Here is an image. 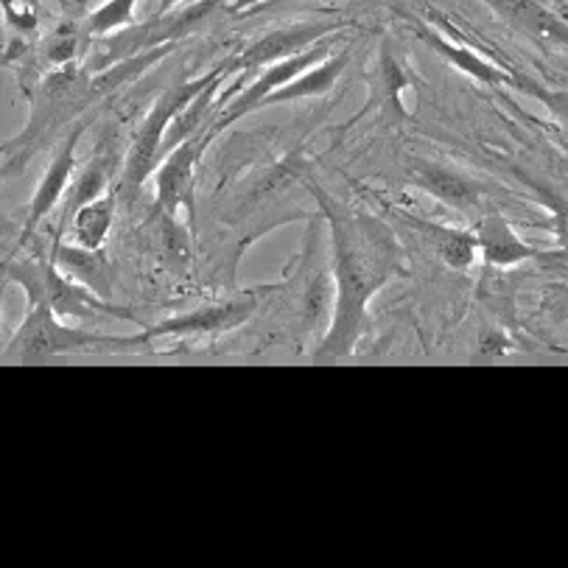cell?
I'll return each instance as SVG.
<instances>
[{
    "mask_svg": "<svg viewBox=\"0 0 568 568\" xmlns=\"http://www.w3.org/2000/svg\"><path fill=\"white\" fill-rule=\"evenodd\" d=\"M334 246V314L317 356H351L367 325L373 297L409 272L406 252L387 222L342 205L320 185H311Z\"/></svg>",
    "mask_w": 568,
    "mask_h": 568,
    "instance_id": "obj_1",
    "label": "cell"
},
{
    "mask_svg": "<svg viewBox=\"0 0 568 568\" xmlns=\"http://www.w3.org/2000/svg\"><path fill=\"white\" fill-rule=\"evenodd\" d=\"M90 104H95L93 95V73L82 71L77 62L57 71H48L40 82L37 93L31 95V115L26 130L7 143L3 158H7V176L26 169L31 158L45 146L51 138L65 132L73 118L82 115Z\"/></svg>",
    "mask_w": 568,
    "mask_h": 568,
    "instance_id": "obj_2",
    "label": "cell"
},
{
    "mask_svg": "<svg viewBox=\"0 0 568 568\" xmlns=\"http://www.w3.org/2000/svg\"><path fill=\"white\" fill-rule=\"evenodd\" d=\"M3 281L7 286H20L31 303L45 300L62 320H73V323H99V320H126L135 323V311L121 308L112 300H104L88 288L84 283L73 281L71 275L59 270L53 258L48 255L42 258H23V261H7L3 270Z\"/></svg>",
    "mask_w": 568,
    "mask_h": 568,
    "instance_id": "obj_3",
    "label": "cell"
},
{
    "mask_svg": "<svg viewBox=\"0 0 568 568\" xmlns=\"http://www.w3.org/2000/svg\"><path fill=\"white\" fill-rule=\"evenodd\" d=\"M222 68L205 73V77L185 79L180 84H171L169 90L158 95V101L152 104V110L143 115L141 126L135 130L130 143V152H126V160H123V187L130 194H138L143 185L154 176V171L160 169L165 158V132H169L171 121L185 110L196 95L205 88H211L219 79Z\"/></svg>",
    "mask_w": 568,
    "mask_h": 568,
    "instance_id": "obj_4",
    "label": "cell"
},
{
    "mask_svg": "<svg viewBox=\"0 0 568 568\" xmlns=\"http://www.w3.org/2000/svg\"><path fill=\"white\" fill-rule=\"evenodd\" d=\"M115 347H135V336H101L95 331L68 325L45 300L31 303L23 325L14 331L3 347V358H51L65 353L115 351Z\"/></svg>",
    "mask_w": 568,
    "mask_h": 568,
    "instance_id": "obj_5",
    "label": "cell"
},
{
    "mask_svg": "<svg viewBox=\"0 0 568 568\" xmlns=\"http://www.w3.org/2000/svg\"><path fill=\"white\" fill-rule=\"evenodd\" d=\"M233 7V0H194L187 7H176L165 14H154L146 23L130 26L126 31H115L106 40V51L110 57L104 59V65H112L118 59L135 57V53L149 51V48L160 45H176L185 37L196 34L202 26L211 23L222 9Z\"/></svg>",
    "mask_w": 568,
    "mask_h": 568,
    "instance_id": "obj_6",
    "label": "cell"
},
{
    "mask_svg": "<svg viewBox=\"0 0 568 568\" xmlns=\"http://www.w3.org/2000/svg\"><path fill=\"white\" fill-rule=\"evenodd\" d=\"M216 135L219 132L211 121L194 138H187L185 143L171 149L160 169L154 171L160 211L165 216H176L182 211L191 222V230H196V174H200L202 158H205L207 146L216 141Z\"/></svg>",
    "mask_w": 568,
    "mask_h": 568,
    "instance_id": "obj_7",
    "label": "cell"
},
{
    "mask_svg": "<svg viewBox=\"0 0 568 568\" xmlns=\"http://www.w3.org/2000/svg\"><path fill=\"white\" fill-rule=\"evenodd\" d=\"M331 53H334V40H331V37H325V40L314 42V45L305 48V51H300V53H294V57L281 59V62H275V65H266V68H261V71H255L250 88L241 90L239 84H233L235 95L222 106V112L213 118V126H216L219 135L227 130L230 123L239 121V118L258 112L266 95H272L275 90H281L283 84H288L292 79H297L300 73H305L308 68L320 65V62H323V59H328Z\"/></svg>",
    "mask_w": 568,
    "mask_h": 568,
    "instance_id": "obj_8",
    "label": "cell"
},
{
    "mask_svg": "<svg viewBox=\"0 0 568 568\" xmlns=\"http://www.w3.org/2000/svg\"><path fill=\"white\" fill-rule=\"evenodd\" d=\"M255 308H258V297L252 292L241 294V297L200 305L194 311H185V314H176V317L149 325L143 334H135V345H149L154 339H187V336L230 334V331L250 323Z\"/></svg>",
    "mask_w": 568,
    "mask_h": 568,
    "instance_id": "obj_9",
    "label": "cell"
},
{
    "mask_svg": "<svg viewBox=\"0 0 568 568\" xmlns=\"http://www.w3.org/2000/svg\"><path fill=\"white\" fill-rule=\"evenodd\" d=\"M342 29V23L336 20H305V23H292L283 26V29L270 31V34L258 37L255 42L244 48V51L235 53L233 59L224 62V71L227 77L233 73H255L266 65H275L281 59L294 57V53L305 51L314 42L325 40V37H334Z\"/></svg>",
    "mask_w": 568,
    "mask_h": 568,
    "instance_id": "obj_10",
    "label": "cell"
},
{
    "mask_svg": "<svg viewBox=\"0 0 568 568\" xmlns=\"http://www.w3.org/2000/svg\"><path fill=\"white\" fill-rule=\"evenodd\" d=\"M84 135V123H77L71 130V135L59 143L57 154L48 163L45 174H42L40 185L34 187V196L29 202V213H26L23 222V241H29L34 235V230L45 222L53 213V207L65 200V191L71 187L73 176H77V149L79 138Z\"/></svg>",
    "mask_w": 568,
    "mask_h": 568,
    "instance_id": "obj_11",
    "label": "cell"
},
{
    "mask_svg": "<svg viewBox=\"0 0 568 568\" xmlns=\"http://www.w3.org/2000/svg\"><path fill=\"white\" fill-rule=\"evenodd\" d=\"M409 180L420 187L423 194H428L439 205H448L457 213L479 211L481 202H485V187L470 180L468 174H463V171H454L452 165L415 160L409 165Z\"/></svg>",
    "mask_w": 568,
    "mask_h": 568,
    "instance_id": "obj_12",
    "label": "cell"
},
{
    "mask_svg": "<svg viewBox=\"0 0 568 568\" xmlns=\"http://www.w3.org/2000/svg\"><path fill=\"white\" fill-rule=\"evenodd\" d=\"M516 34L544 48H568V26L538 0H485Z\"/></svg>",
    "mask_w": 568,
    "mask_h": 568,
    "instance_id": "obj_13",
    "label": "cell"
},
{
    "mask_svg": "<svg viewBox=\"0 0 568 568\" xmlns=\"http://www.w3.org/2000/svg\"><path fill=\"white\" fill-rule=\"evenodd\" d=\"M415 34L417 40L426 42L432 51H437L439 57L448 59L459 73L476 79V82L490 84V88H498V84H516V88H524V79H518V73L504 71V68H498L496 62L485 59L476 48H468L465 42L463 45H457V42L448 40L446 34H439V31L432 29V26L415 23Z\"/></svg>",
    "mask_w": 568,
    "mask_h": 568,
    "instance_id": "obj_14",
    "label": "cell"
},
{
    "mask_svg": "<svg viewBox=\"0 0 568 568\" xmlns=\"http://www.w3.org/2000/svg\"><path fill=\"white\" fill-rule=\"evenodd\" d=\"M476 239H479V255L485 258V264L496 266V270H510V266H518L524 261H532L538 255H544L532 244H527L516 233L510 219L498 211H490L481 216L479 227H476Z\"/></svg>",
    "mask_w": 568,
    "mask_h": 568,
    "instance_id": "obj_15",
    "label": "cell"
},
{
    "mask_svg": "<svg viewBox=\"0 0 568 568\" xmlns=\"http://www.w3.org/2000/svg\"><path fill=\"white\" fill-rule=\"evenodd\" d=\"M347 65H351V48L334 51L328 59H323L320 65L308 68V71L300 73L297 79L283 84L281 90L266 95L261 110H266V106L292 104V101H300V99H323V95H328L331 90L336 88V82H339V77L345 73Z\"/></svg>",
    "mask_w": 568,
    "mask_h": 568,
    "instance_id": "obj_16",
    "label": "cell"
},
{
    "mask_svg": "<svg viewBox=\"0 0 568 568\" xmlns=\"http://www.w3.org/2000/svg\"><path fill=\"white\" fill-rule=\"evenodd\" d=\"M51 258L59 270L71 275L73 281L84 283L88 288H93L95 294H101L104 300L112 297V270L110 261L104 258L101 250H88V246L79 244H62V239L57 235L51 250Z\"/></svg>",
    "mask_w": 568,
    "mask_h": 568,
    "instance_id": "obj_17",
    "label": "cell"
},
{
    "mask_svg": "<svg viewBox=\"0 0 568 568\" xmlns=\"http://www.w3.org/2000/svg\"><path fill=\"white\" fill-rule=\"evenodd\" d=\"M428 241L432 252L439 261L452 270L465 272L474 266L476 255H479V239L470 230L446 227V224H432V222H412Z\"/></svg>",
    "mask_w": 568,
    "mask_h": 568,
    "instance_id": "obj_18",
    "label": "cell"
},
{
    "mask_svg": "<svg viewBox=\"0 0 568 568\" xmlns=\"http://www.w3.org/2000/svg\"><path fill=\"white\" fill-rule=\"evenodd\" d=\"M112 222H115V196L104 194L99 200L79 207L71 219L73 244L88 246V250H101L110 239Z\"/></svg>",
    "mask_w": 568,
    "mask_h": 568,
    "instance_id": "obj_19",
    "label": "cell"
},
{
    "mask_svg": "<svg viewBox=\"0 0 568 568\" xmlns=\"http://www.w3.org/2000/svg\"><path fill=\"white\" fill-rule=\"evenodd\" d=\"M110 187V165L104 163L101 158H93L77 176H73L71 187H68V200H65V211H62V224H59V239L65 233V224H71L73 213L79 207H84L88 202L99 200V196L110 194L106 191Z\"/></svg>",
    "mask_w": 568,
    "mask_h": 568,
    "instance_id": "obj_20",
    "label": "cell"
},
{
    "mask_svg": "<svg viewBox=\"0 0 568 568\" xmlns=\"http://www.w3.org/2000/svg\"><path fill=\"white\" fill-rule=\"evenodd\" d=\"M138 0H104L88 14V31L95 37H110L121 29L135 26Z\"/></svg>",
    "mask_w": 568,
    "mask_h": 568,
    "instance_id": "obj_21",
    "label": "cell"
},
{
    "mask_svg": "<svg viewBox=\"0 0 568 568\" xmlns=\"http://www.w3.org/2000/svg\"><path fill=\"white\" fill-rule=\"evenodd\" d=\"M40 51H42L40 53L42 65H45L48 71H57V68H65L71 65V62H77V53H79L77 26L73 23L59 26L57 31H51V34L45 37Z\"/></svg>",
    "mask_w": 568,
    "mask_h": 568,
    "instance_id": "obj_22",
    "label": "cell"
},
{
    "mask_svg": "<svg viewBox=\"0 0 568 568\" xmlns=\"http://www.w3.org/2000/svg\"><path fill=\"white\" fill-rule=\"evenodd\" d=\"M521 90L532 93L535 99H538L540 104H544L546 110L551 112V118H555V123L560 126V132L568 138V93H566V90L535 88V84H529V82H524Z\"/></svg>",
    "mask_w": 568,
    "mask_h": 568,
    "instance_id": "obj_23",
    "label": "cell"
},
{
    "mask_svg": "<svg viewBox=\"0 0 568 568\" xmlns=\"http://www.w3.org/2000/svg\"><path fill=\"white\" fill-rule=\"evenodd\" d=\"M546 227H549L551 235L557 239V246L568 255V200L551 205V219L546 222Z\"/></svg>",
    "mask_w": 568,
    "mask_h": 568,
    "instance_id": "obj_24",
    "label": "cell"
},
{
    "mask_svg": "<svg viewBox=\"0 0 568 568\" xmlns=\"http://www.w3.org/2000/svg\"><path fill=\"white\" fill-rule=\"evenodd\" d=\"M266 3H281V0H233V7L239 14L255 12V7H266Z\"/></svg>",
    "mask_w": 568,
    "mask_h": 568,
    "instance_id": "obj_25",
    "label": "cell"
},
{
    "mask_svg": "<svg viewBox=\"0 0 568 568\" xmlns=\"http://www.w3.org/2000/svg\"><path fill=\"white\" fill-rule=\"evenodd\" d=\"M176 7H180V0H160V3H158V14L171 12V9H176Z\"/></svg>",
    "mask_w": 568,
    "mask_h": 568,
    "instance_id": "obj_26",
    "label": "cell"
}]
</instances>
